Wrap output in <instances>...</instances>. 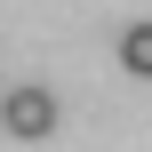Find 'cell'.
<instances>
[{
	"label": "cell",
	"mask_w": 152,
	"mask_h": 152,
	"mask_svg": "<svg viewBox=\"0 0 152 152\" xmlns=\"http://www.w3.org/2000/svg\"><path fill=\"white\" fill-rule=\"evenodd\" d=\"M0 120H8V136H24V144H40V136L56 128V96H48V88H16V96L0 104Z\"/></svg>",
	"instance_id": "6da1fadb"
},
{
	"label": "cell",
	"mask_w": 152,
	"mask_h": 152,
	"mask_svg": "<svg viewBox=\"0 0 152 152\" xmlns=\"http://www.w3.org/2000/svg\"><path fill=\"white\" fill-rule=\"evenodd\" d=\"M120 64H128L136 80H152V24H128V32H120Z\"/></svg>",
	"instance_id": "7a4b0ae2"
}]
</instances>
